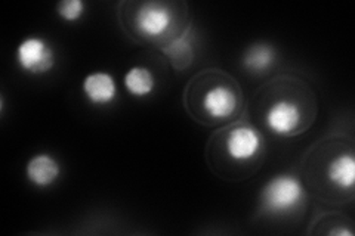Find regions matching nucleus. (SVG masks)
<instances>
[{"instance_id": "nucleus-4", "label": "nucleus", "mask_w": 355, "mask_h": 236, "mask_svg": "<svg viewBox=\"0 0 355 236\" xmlns=\"http://www.w3.org/2000/svg\"><path fill=\"white\" fill-rule=\"evenodd\" d=\"M225 146L232 160L248 161L258 155L262 146V138L257 129L250 126H237L228 133Z\"/></svg>"}, {"instance_id": "nucleus-2", "label": "nucleus", "mask_w": 355, "mask_h": 236, "mask_svg": "<svg viewBox=\"0 0 355 236\" xmlns=\"http://www.w3.org/2000/svg\"><path fill=\"white\" fill-rule=\"evenodd\" d=\"M17 62L22 71L33 75L46 74L55 64V53L51 44L42 37H28L19 43Z\"/></svg>"}, {"instance_id": "nucleus-9", "label": "nucleus", "mask_w": 355, "mask_h": 236, "mask_svg": "<svg viewBox=\"0 0 355 236\" xmlns=\"http://www.w3.org/2000/svg\"><path fill=\"white\" fill-rule=\"evenodd\" d=\"M329 181L342 189H349L355 182V160L352 154H343L336 156L329 164Z\"/></svg>"}, {"instance_id": "nucleus-6", "label": "nucleus", "mask_w": 355, "mask_h": 236, "mask_svg": "<svg viewBox=\"0 0 355 236\" xmlns=\"http://www.w3.org/2000/svg\"><path fill=\"white\" fill-rule=\"evenodd\" d=\"M83 93L92 105H108L117 98L114 77L105 71H96L85 77Z\"/></svg>"}, {"instance_id": "nucleus-1", "label": "nucleus", "mask_w": 355, "mask_h": 236, "mask_svg": "<svg viewBox=\"0 0 355 236\" xmlns=\"http://www.w3.org/2000/svg\"><path fill=\"white\" fill-rule=\"evenodd\" d=\"M304 199V186L292 174H279L270 179L261 190V208L271 216L292 215L302 207Z\"/></svg>"}, {"instance_id": "nucleus-13", "label": "nucleus", "mask_w": 355, "mask_h": 236, "mask_svg": "<svg viewBox=\"0 0 355 236\" xmlns=\"http://www.w3.org/2000/svg\"><path fill=\"white\" fill-rule=\"evenodd\" d=\"M331 235H348V236H352V233L348 232V230H333Z\"/></svg>"}, {"instance_id": "nucleus-11", "label": "nucleus", "mask_w": 355, "mask_h": 236, "mask_svg": "<svg viewBox=\"0 0 355 236\" xmlns=\"http://www.w3.org/2000/svg\"><path fill=\"white\" fill-rule=\"evenodd\" d=\"M275 61V49L270 44L258 43L250 46L244 53L243 65L252 73L268 71Z\"/></svg>"}, {"instance_id": "nucleus-7", "label": "nucleus", "mask_w": 355, "mask_h": 236, "mask_svg": "<svg viewBox=\"0 0 355 236\" xmlns=\"http://www.w3.org/2000/svg\"><path fill=\"white\" fill-rule=\"evenodd\" d=\"M203 108L212 118H228L239 108L237 93L228 86H215L206 92L203 98Z\"/></svg>"}, {"instance_id": "nucleus-10", "label": "nucleus", "mask_w": 355, "mask_h": 236, "mask_svg": "<svg viewBox=\"0 0 355 236\" xmlns=\"http://www.w3.org/2000/svg\"><path fill=\"white\" fill-rule=\"evenodd\" d=\"M126 91L135 98H146L155 89V77L147 66H132L125 75Z\"/></svg>"}, {"instance_id": "nucleus-12", "label": "nucleus", "mask_w": 355, "mask_h": 236, "mask_svg": "<svg viewBox=\"0 0 355 236\" xmlns=\"http://www.w3.org/2000/svg\"><path fill=\"white\" fill-rule=\"evenodd\" d=\"M85 2L82 0H64L58 5V14L60 17H62L65 21H77L79 18H82V15L85 14Z\"/></svg>"}, {"instance_id": "nucleus-8", "label": "nucleus", "mask_w": 355, "mask_h": 236, "mask_svg": "<svg viewBox=\"0 0 355 236\" xmlns=\"http://www.w3.org/2000/svg\"><path fill=\"white\" fill-rule=\"evenodd\" d=\"M26 174L35 186H51L58 181L61 174V165L51 154H37L27 163Z\"/></svg>"}, {"instance_id": "nucleus-3", "label": "nucleus", "mask_w": 355, "mask_h": 236, "mask_svg": "<svg viewBox=\"0 0 355 236\" xmlns=\"http://www.w3.org/2000/svg\"><path fill=\"white\" fill-rule=\"evenodd\" d=\"M173 12L160 2L144 3L137 12L135 27L146 37H163L173 27Z\"/></svg>"}, {"instance_id": "nucleus-5", "label": "nucleus", "mask_w": 355, "mask_h": 236, "mask_svg": "<svg viewBox=\"0 0 355 236\" xmlns=\"http://www.w3.org/2000/svg\"><path fill=\"white\" fill-rule=\"evenodd\" d=\"M302 120V112L291 100H279L266 112V126L275 134H292Z\"/></svg>"}]
</instances>
